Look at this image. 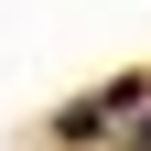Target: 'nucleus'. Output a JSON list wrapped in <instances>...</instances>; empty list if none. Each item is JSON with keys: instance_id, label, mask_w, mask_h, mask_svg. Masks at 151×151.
I'll return each mask as SVG.
<instances>
[{"instance_id": "nucleus-2", "label": "nucleus", "mask_w": 151, "mask_h": 151, "mask_svg": "<svg viewBox=\"0 0 151 151\" xmlns=\"http://www.w3.org/2000/svg\"><path fill=\"white\" fill-rule=\"evenodd\" d=\"M119 140H129V151H151V108H140V119H129V129H119Z\"/></svg>"}, {"instance_id": "nucleus-1", "label": "nucleus", "mask_w": 151, "mask_h": 151, "mask_svg": "<svg viewBox=\"0 0 151 151\" xmlns=\"http://www.w3.org/2000/svg\"><path fill=\"white\" fill-rule=\"evenodd\" d=\"M140 108H151V86H140V76H108L97 97H76L65 119H54V140H65V151H86V140H108L119 119H140Z\"/></svg>"}]
</instances>
